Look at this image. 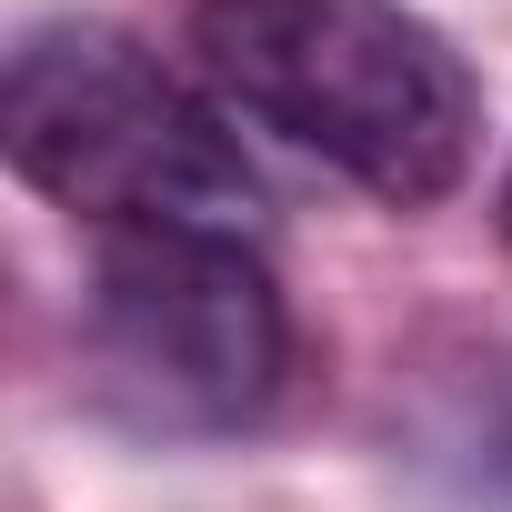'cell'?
<instances>
[{
	"instance_id": "cell-1",
	"label": "cell",
	"mask_w": 512,
	"mask_h": 512,
	"mask_svg": "<svg viewBox=\"0 0 512 512\" xmlns=\"http://www.w3.org/2000/svg\"><path fill=\"white\" fill-rule=\"evenodd\" d=\"M191 71L392 211L452 201L482 151V81L412 0H191Z\"/></svg>"
},
{
	"instance_id": "cell-2",
	"label": "cell",
	"mask_w": 512,
	"mask_h": 512,
	"mask_svg": "<svg viewBox=\"0 0 512 512\" xmlns=\"http://www.w3.org/2000/svg\"><path fill=\"white\" fill-rule=\"evenodd\" d=\"M0 151L11 171L101 221V231H251L262 181H251L231 111L191 91L151 41L121 21H31L0 61Z\"/></svg>"
},
{
	"instance_id": "cell-3",
	"label": "cell",
	"mask_w": 512,
	"mask_h": 512,
	"mask_svg": "<svg viewBox=\"0 0 512 512\" xmlns=\"http://www.w3.org/2000/svg\"><path fill=\"white\" fill-rule=\"evenodd\" d=\"M91 402L151 442H221L272 412L292 372V312L251 231H101L81 292Z\"/></svg>"
},
{
	"instance_id": "cell-4",
	"label": "cell",
	"mask_w": 512,
	"mask_h": 512,
	"mask_svg": "<svg viewBox=\"0 0 512 512\" xmlns=\"http://www.w3.org/2000/svg\"><path fill=\"white\" fill-rule=\"evenodd\" d=\"M502 231H512V171H502Z\"/></svg>"
},
{
	"instance_id": "cell-5",
	"label": "cell",
	"mask_w": 512,
	"mask_h": 512,
	"mask_svg": "<svg viewBox=\"0 0 512 512\" xmlns=\"http://www.w3.org/2000/svg\"><path fill=\"white\" fill-rule=\"evenodd\" d=\"M502 462H512V422H502Z\"/></svg>"
}]
</instances>
